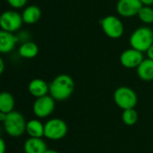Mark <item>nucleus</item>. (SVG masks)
Masks as SVG:
<instances>
[{
	"mask_svg": "<svg viewBox=\"0 0 153 153\" xmlns=\"http://www.w3.org/2000/svg\"><path fill=\"white\" fill-rule=\"evenodd\" d=\"M6 116H7V114H4V113H2V112H0V121L3 123L4 120H5V118H6Z\"/></svg>",
	"mask_w": 153,
	"mask_h": 153,
	"instance_id": "bb28decb",
	"label": "nucleus"
},
{
	"mask_svg": "<svg viewBox=\"0 0 153 153\" xmlns=\"http://www.w3.org/2000/svg\"><path fill=\"white\" fill-rule=\"evenodd\" d=\"M18 53L20 56L23 58L31 59L37 56V55L39 54V47L36 43L30 40V41L22 43V45L19 48Z\"/></svg>",
	"mask_w": 153,
	"mask_h": 153,
	"instance_id": "dca6fc26",
	"label": "nucleus"
},
{
	"mask_svg": "<svg viewBox=\"0 0 153 153\" xmlns=\"http://www.w3.org/2000/svg\"><path fill=\"white\" fill-rule=\"evenodd\" d=\"M28 90L31 96L38 99L48 95L49 92V84L42 79L36 78L29 83Z\"/></svg>",
	"mask_w": 153,
	"mask_h": 153,
	"instance_id": "f8f14e48",
	"label": "nucleus"
},
{
	"mask_svg": "<svg viewBox=\"0 0 153 153\" xmlns=\"http://www.w3.org/2000/svg\"><path fill=\"white\" fill-rule=\"evenodd\" d=\"M66 123L60 118H52L44 125V137L51 141L63 139L67 134Z\"/></svg>",
	"mask_w": 153,
	"mask_h": 153,
	"instance_id": "39448f33",
	"label": "nucleus"
},
{
	"mask_svg": "<svg viewBox=\"0 0 153 153\" xmlns=\"http://www.w3.org/2000/svg\"><path fill=\"white\" fill-rule=\"evenodd\" d=\"M45 153H59L58 152L55 151V150H47V152Z\"/></svg>",
	"mask_w": 153,
	"mask_h": 153,
	"instance_id": "cd10ccee",
	"label": "nucleus"
},
{
	"mask_svg": "<svg viewBox=\"0 0 153 153\" xmlns=\"http://www.w3.org/2000/svg\"><path fill=\"white\" fill-rule=\"evenodd\" d=\"M5 152V143L4 139H0V153Z\"/></svg>",
	"mask_w": 153,
	"mask_h": 153,
	"instance_id": "5701e85b",
	"label": "nucleus"
},
{
	"mask_svg": "<svg viewBox=\"0 0 153 153\" xmlns=\"http://www.w3.org/2000/svg\"><path fill=\"white\" fill-rule=\"evenodd\" d=\"M146 54H147V56H148V58L149 59H152L153 60V45L147 50V52H146Z\"/></svg>",
	"mask_w": 153,
	"mask_h": 153,
	"instance_id": "b1692460",
	"label": "nucleus"
},
{
	"mask_svg": "<svg viewBox=\"0 0 153 153\" xmlns=\"http://www.w3.org/2000/svg\"><path fill=\"white\" fill-rule=\"evenodd\" d=\"M17 37H18L19 42L22 41V43L27 42V41H30V33L28 31H25V30H22V31L19 32V34L17 35Z\"/></svg>",
	"mask_w": 153,
	"mask_h": 153,
	"instance_id": "4be33fe9",
	"label": "nucleus"
},
{
	"mask_svg": "<svg viewBox=\"0 0 153 153\" xmlns=\"http://www.w3.org/2000/svg\"><path fill=\"white\" fill-rule=\"evenodd\" d=\"M8 4L13 9H20L26 5L28 0H6Z\"/></svg>",
	"mask_w": 153,
	"mask_h": 153,
	"instance_id": "412c9836",
	"label": "nucleus"
},
{
	"mask_svg": "<svg viewBox=\"0 0 153 153\" xmlns=\"http://www.w3.org/2000/svg\"><path fill=\"white\" fill-rule=\"evenodd\" d=\"M19 42L17 35L12 32L2 30L0 31V52L2 54L10 53Z\"/></svg>",
	"mask_w": 153,
	"mask_h": 153,
	"instance_id": "9b49d317",
	"label": "nucleus"
},
{
	"mask_svg": "<svg viewBox=\"0 0 153 153\" xmlns=\"http://www.w3.org/2000/svg\"><path fill=\"white\" fill-rule=\"evenodd\" d=\"M23 23L22 14L14 10H7L1 14L0 27L2 30L8 32L18 31Z\"/></svg>",
	"mask_w": 153,
	"mask_h": 153,
	"instance_id": "0eeeda50",
	"label": "nucleus"
},
{
	"mask_svg": "<svg viewBox=\"0 0 153 153\" xmlns=\"http://www.w3.org/2000/svg\"><path fill=\"white\" fill-rule=\"evenodd\" d=\"M25 153H45L47 152V144L41 138L30 137L24 143Z\"/></svg>",
	"mask_w": 153,
	"mask_h": 153,
	"instance_id": "4468645a",
	"label": "nucleus"
},
{
	"mask_svg": "<svg viewBox=\"0 0 153 153\" xmlns=\"http://www.w3.org/2000/svg\"><path fill=\"white\" fill-rule=\"evenodd\" d=\"M74 82L68 74H59L49 83V94L58 101L67 100L74 92Z\"/></svg>",
	"mask_w": 153,
	"mask_h": 153,
	"instance_id": "f257e3e1",
	"label": "nucleus"
},
{
	"mask_svg": "<svg viewBox=\"0 0 153 153\" xmlns=\"http://www.w3.org/2000/svg\"><path fill=\"white\" fill-rule=\"evenodd\" d=\"M55 107V100L50 95H46L44 97L36 99L32 106V110L36 117L44 118L48 117L53 113Z\"/></svg>",
	"mask_w": 153,
	"mask_h": 153,
	"instance_id": "6e6552de",
	"label": "nucleus"
},
{
	"mask_svg": "<svg viewBox=\"0 0 153 153\" xmlns=\"http://www.w3.org/2000/svg\"><path fill=\"white\" fill-rule=\"evenodd\" d=\"M14 99L13 95L7 91H3L0 94V112L9 114L13 111Z\"/></svg>",
	"mask_w": 153,
	"mask_h": 153,
	"instance_id": "a211bd4d",
	"label": "nucleus"
},
{
	"mask_svg": "<svg viewBox=\"0 0 153 153\" xmlns=\"http://www.w3.org/2000/svg\"><path fill=\"white\" fill-rule=\"evenodd\" d=\"M141 2L143 5L147 6H151L153 4V0H141Z\"/></svg>",
	"mask_w": 153,
	"mask_h": 153,
	"instance_id": "393cba45",
	"label": "nucleus"
},
{
	"mask_svg": "<svg viewBox=\"0 0 153 153\" xmlns=\"http://www.w3.org/2000/svg\"><path fill=\"white\" fill-rule=\"evenodd\" d=\"M114 101L118 108L126 110L134 108L137 105L138 98L133 89L127 86H121L118 87L114 92Z\"/></svg>",
	"mask_w": 153,
	"mask_h": 153,
	"instance_id": "20e7f679",
	"label": "nucleus"
},
{
	"mask_svg": "<svg viewBox=\"0 0 153 153\" xmlns=\"http://www.w3.org/2000/svg\"><path fill=\"white\" fill-rule=\"evenodd\" d=\"M104 33L110 39H119L123 36L125 28L122 21L115 15H108L100 21Z\"/></svg>",
	"mask_w": 153,
	"mask_h": 153,
	"instance_id": "423d86ee",
	"label": "nucleus"
},
{
	"mask_svg": "<svg viewBox=\"0 0 153 153\" xmlns=\"http://www.w3.org/2000/svg\"><path fill=\"white\" fill-rule=\"evenodd\" d=\"M138 17L145 24L153 23V8L151 6L143 5L138 13Z\"/></svg>",
	"mask_w": 153,
	"mask_h": 153,
	"instance_id": "aec40b11",
	"label": "nucleus"
},
{
	"mask_svg": "<svg viewBox=\"0 0 153 153\" xmlns=\"http://www.w3.org/2000/svg\"><path fill=\"white\" fill-rule=\"evenodd\" d=\"M132 48L141 52H147L153 45V30L148 26H141L134 30L129 38Z\"/></svg>",
	"mask_w": 153,
	"mask_h": 153,
	"instance_id": "f03ea898",
	"label": "nucleus"
},
{
	"mask_svg": "<svg viewBox=\"0 0 153 153\" xmlns=\"http://www.w3.org/2000/svg\"><path fill=\"white\" fill-rule=\"evenodd\" d=\"M144 60L143 54L141 51H138L134 48H128L122 52L120 56L121 65L127 69L137 68L140 64Z\"/></svg>",
	"mask_w": 153,
	"mask_h": 153,
	"instance_id": "9d476101",
	"label": "nucleus"
},
{
	"mask_svg": "<svg viewBox=\"0 0 153 153\" xmlns=\"http://www.w3.org/2000/svg\"><path fill=\"white\" fill-rule=\"evenodd\" d=\"M139 78L144 82L153 81V60L144 59L136 68Z\"/></svg>",
	"mask_w": 153,
	"mask_h": 153,
	"instance_id": "2eb2a0df",
	"label": "nucleus"
},
{
	"mask_svg": "<svg viewBox=\"0 0 153 153\" xmlns=\"http://www.w3.org/2000/svg\"><path fill=\"white\" fill-rule=\"evenodd\" d=\"M143 6L141 0H118L116 9L117 13L125 18L138 15L139 11Z\"/></svg>",
	"mask_w": 153,
	"mask_h": 153,
	"instance_id": "1a4fd4ad",
	"label": "nucleus"
},
{
	"mask_svg": "<svg viewBox=\"0 0 153 153\" xmlns=\"http://www.w3.org/2000/svg\"><path fill=\"white\" fill-rule=\"evenodd\" d=\"M122 120L125 125L128 126H133L138 121V113L134 108L126 109L122 113Z\"/></svg>",
	"mask_w": 153,
	"mask_h": 153,
	"instance_id": "6ab92c4d",
	"label": "nucleus"
},
{
	"mask_svg": "<svg viewBox=\"0 0 153 153\" xmlns=\"http://www.w3.org/2000/svg\"><path fill=\"white\" fill-rule=\"evenodd\" d=\"M3 125L4 131L13 137H19L26 132L27 123L25 122L23 116L17 111H13L7 114Z\"/></svg>",
	"mask_w": 153,
	"mask_h": 153,
	"instance_id": "7ed1b4c3",
	"label": "nucleus"
},
{
	"mask_svg": "<svg viewBox=\"0 0 153 153\" xmlns=\"http://www.w3.org/2000/svg\"><path fill=\"white\" fill-rule=\"evenodd\" d=\"M4 63L3 58H0V74H1L4 73Z\"/></svg>",
	"mask_w": 153,
	"mask_h": 153,
	"instance_id": "a878e982",
	"label": "nucleus"
},
{
	"mask_svg": "<svg viewBox=\"0 0 153 153\" xmlns=\"http://www.w3.org/2000/svg\"><path fill=\"white\" fill-rule=\"evenodd\" d=\"M26 133L32 138H42L44 136V125L37 119L30 120L26 125Z\"/></svg>",
	"mask_w": 153,
	"mask_h": 153,
	"instance_id": "f3484780",
	"label": "nucleus"
},
{
	"mask_svg": "<svg viewBox=\"0 0 153 153\" xmlns=\"http://www.w3.org/2000/svg\"><path fill=\"white\" fill-rule=\"evenodd\" d=\"M23 22L26 24H34L39 22L41 17V10L39 6L30 4L26 6L22 13Z\"/></svg>",
	"mask_w": 153,
	"mask_h": 153,
	"instance_id": "ddd939ff",
	"label": "nucleus"
}]
</instances>
